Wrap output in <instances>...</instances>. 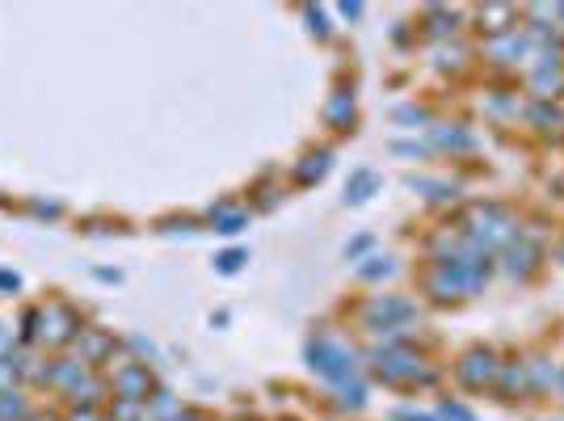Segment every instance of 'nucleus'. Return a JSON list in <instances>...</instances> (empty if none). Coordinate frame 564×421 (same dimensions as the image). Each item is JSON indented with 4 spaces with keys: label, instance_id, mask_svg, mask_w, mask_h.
<instances>
[{
    "label": "nucleus",
    "instance_id": "obj_2",
    "mask_svg": "<svg viewBox=\"0 0 564 421\" xmlns=\"http://www.w3.org/2000/svg\"><path fill=\"white\" fill-rule=\"evenodd\" d=\"M442 413H446L451 421H472V413H468V409H459V404H442Z\"/></svg>",
    "mask_w": 564,
    "mask_h": 421
},
{
    "label": "nucleus",
    "instance_id": "obj_1",
    "mask_svg": "<svg viewBox=\"0 0 564 421\" xmlns=\"http://www.w3.org/2000/svg\"><path fill=\"white\" fill-rule=\"evenodd\" d=\"M312 358H316V366H320V371H325V375H333V379L349 371V362H345V354H341V350H333L329 341L312 346Z\"/></svg>",
    "mask_w": 564,
    "mask_h": 421
}]
</instances>
